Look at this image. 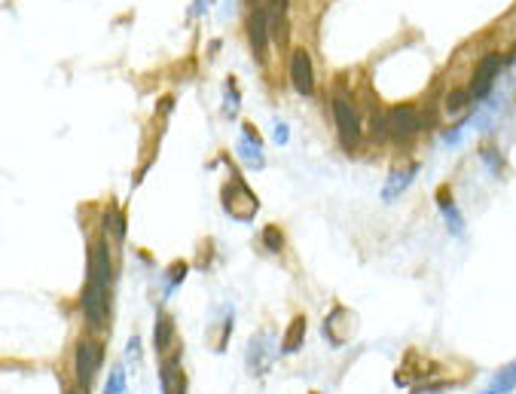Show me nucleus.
I'll list each match as a JSON object with an SVG mask.
<instances>
[{"label":"nucleus","mask_w":516,"mask_h":394,"mask_svg":"<svg viewBox=\"0 0 516 394\" xmlns=\"http://www.w3.org/2000/svg\"><path fill=\"white\" fill-rule=\"evenodd\" d=\"M275 355H278V349H275L272 333H269V330H257V333L251 337V342H248V351H244V364H248V373H251V376H263V373H269V370H272V364H275Z\"/></svg>","instance_id":"nucleus-1"},{"label":"nucleus","mask_w":516,"mask_h":394,"mask_svg":"<svg viewBox=\"0 0 516 394\" xmlns=\"http://www.w3.org/2000/svg\"><path fill=\"white\" fill-rule=\"evenodd\" d=\"M80 306H83V315H86L89 324L107 327V321H110V288L95 284V281H86L83 297H80Z\"/></svg>","instance_id":"nucleus-2"},{"label":"nucleus","mask_w":516,"mask_h":394,"mask_svg":"<svg viewBox=\"0 0 516 394\" xmlns=\"http://www.w3.org/2000/svg\"><path fill=\"white\" fill-rule=\"evenodd\" d=\"M333 120H336V135H340L345 150H354L361 144V120L354 113V107L349 104V98L336 95L333 98Z\"/></svg>","instance_id":"nucleus-3"},{"label":"nucleus","mask_w":516,"mask_h":394,"mask_svg":"<svg viewBox=\"0 0 516 394\" xmlns=\"http://www.w3.org/2000/svg\"><path fill=\"white\" fill-rule=\"evenodd\" d=\"M101 360H104V346L95 339H83L77 346V385L83 388H89L92 382H95V376L101 370Z\"/></svg>","instance_id":"nucleus-4"},{"label":"nucleus","mask_w":516,"mask_h":394,"mask_svg":"<svg viewBox=\"0 0 516 394\" xmlns=\"http://www.w3.org/2000/svg\"><path fill=\"white\" fill-rule=\"evenodd\" d=\"M385 122H388V135L397 138V141H407L421 129V116H419L416 107H410V104L391 107L388 116H385Z\"/></svg>","instance_id":"nucleus-5"},{"label":"nucleus","mask_w":516,"mask_h":394,"mask_svg":"<svg viewBox=\"0 0 516 394\" xmlns=\"http://www.w3.org/2000/svg\"><path fill=\"white\" fill-rule=\"evenodd\" d=\"M504 58L498 52H489L483 55V62L477 64V71H473V80H470V98L473 101H483V98L492 92V83L498 77V71H501Z\"/></svg>","instance_id":"nucleus-6"},{"label":"nucleus","mask_w":516,"mask_h":394,"mask_svg":"<svg viewBox=\"0 0 516 394\" xmlns=\"http://www.w3.org/2000/svg\"><path fill=\"white\" fill-rule=\"evenodd\" d=\"M291 83L300 95H312L315 92V68H312V55L306 49H297L291 55Z\"/></svg>","instance_id":"nucleus-7"},{"label":"nucleus","mask_w":516,"mask_h":394,"mask_svg":"<svg viewBox=\"0 0 516 394\" xmlns=\"http://www.w3.org/2000/svg\"><path fill=\"white\" fill-rule=\"evenodd\" d=\"M220 196H223V208H226V214L235 217V220H251V214L242 208V202H248V205H260L257 199H253V192H251L248 187H244L242 181H230V183L223 187V192H220Z\"/></svg>","instance_id":"nucleus-8"},{"label":"nucleus","mask_w":516,"mask_h":394,"mask_svg":"<svg viewBox=\"0 0 516 394\" xmlns=\"http://www.w3.org/2000/svg\"><path fill=\"white\" fill-rule=\"evenodd\" d=\"M159 385H162V394H187V373H183L177 351L174 358L162 360V367H159Z\"/></svg>","instance_id":"nucleus-9"},{"label":"nucleus","mask_w":516,"mask_h":394,"mask_svg":"<svg viewBox=\"0 0 516 394\" xmlns=\"http://www.w3.org/2000/svg\"><path fill=\"white\" fill-rule=\"evenodd\" d=\"M248 37H251V49L253 58L263 62L269 52V22H266V10H253L248 15Z\"/></svg>","instance_id":"nucleus-10"},{"label":"nucleus","mask_w":516,"mask_h":394,"mask_svg":"<svg viewBox=\"0 0 516 394\" xmlns=\"http://www.w3.org/2000/svg\"><path fill=\"white\" fill-rule=\"evenodd\" d=\"M287 6L291 0H266V22H269V34L275 37V43L287 40Z\"/></svg>","instance_id":"nucleus-11"},{"label":"nucleus","mask_w":516,"mask_h":394,"mask_svg":"<svg viewBox=\"0 0 516 394\" xmlns=\"http://www.w3.org/2000/svg\"><path fill=\"white\" fill-rule=\"evenodd\" d=\"M416 171H419V165L412 162V165H403V169H394L391 174H388V181H385V187H382V199H385V202H394V199L412 183Z\"/></svg>","instance_id":"nucleus-12"},{"label":"nucleus","mask_w":516,"mask_h":394,"mask_svg":"<svg viewBox=\"0 0 516 394\" xmlns=\"http://www.w3.org/2000/svg\"><path fill=\"white\" fill-rule=\"evenodd\" d=\"M260 147H263V144H260L257 132H253L251 125L244 122V135L239 141V156L251 165V169H263V150H260Z\"/></svg>","instance_id":"nucleus-13"},{"label":"nucleus","mask_w":516,"mask_h":394,"mask_svg":"<svg viewBox=\"0 0 516 394\" xmlns=\"http://www.w3.org/2000/svg\"><path fill=\"white\" fill-rule=\"evenodd\" d=\"M153 342H156V351H159V355H165V351L174 346V321H172V315H168L165 309H159V315H156Z\"/></svg>","instance_id":"nucleus-14"},{"label":"nucleus","mask_w":516,"mask_h":394,"mask_svg":"<svg viewBox=\"0 0 516 394\" xmlns=\"http://www.w3.org/2000/svg\"><path fill=\"white\" fill-rule=\"evenodd\" d=\"M302 339H306V318L297 315L291 324H287L284 337H281V351L284 355H297L302 349Z\"/></svg>","instance_id":"nucleus-15"},{"label":"nucleus","mask_w":516,"mask_h":394,"mask_svg":"<svg viewBox=\"0 0 516 394\" xmlns=\"http://www.w3.org/2000/svg\"><path fill=\"white\" fill-rule=\"evenodd\" d=\"M513 388H516V360H513V364H507V367H501V370L492 376V382H489L480 394H510Z\"/></svg>","instance_id":"nucleus-16"},{"label":"nucleus","mask_w":516,"mask_h":394,"mask_svg":"<svg viewBox=\"0 0 516 394\" xmlns=\"http://www.w3.org/2000/svg\"><path fill=\"white\" fill-rule=\"evenodd\" d=\"M437 202H440V211H443V214H446V220H449V232H455V236H459V232L464 230V226H461V211L452 205L449 187H440V192H437Z\"/></svg>","instance_id":"nucleus-17"},{"label":"nucleus","mask_w":516,"mask_h":394,"mask_svg":"<svg viewBox=\"0 0 516 394\" xmlns=\"http://www.w3.org/2000/svg\"><path fill=\"white\" fill-rule=\"evenodd\" d=\"M470 101H473L470 89H452L449 95H446V111H449V113H461V111H468Z\"/></svg>","instance_id":"nucleus-18"},{"label":"nucleus","mask_w":516,"mask_h":394,"mask_svg":"<svg viewBox=\"0 0 516 394\" xmlns=\"http://www.w3.org/2000/svg\"><path fill=\"white\" fill-rule=\"evenodd\" d=\"M104 394H129V376H125V367H116L110 373V379L104 385Z\"/></svg>","instance_id":"nucleus-19"},{"label":"nucleus","mask_w":516,"mask_h":394,"mask_svg":"<svg viewBox=\"0 0 516 394\" xmlns=\"http://www.w3.org/2000/svg\"><path fill=\"white\" fill-rule=\"evenodd\" d=\"M263 245L272 251V254H278V251L284 248V236H281L278 226H266V230H263Z\"/></svg>","instance_id":"nucleus-20"},{"label":"nucleus","mask_w":516,"mask_h":394,"mask_svg":"<svg viewBox=\"0 0 516 394\" xmlns=\"http://www.w3.org/2000/svg\"><path fill=\"white\" fill-rule=\"evenodd\" d=\"M183 275H187V263H183V260H177V263H172V269H168V284H165V290L177 288V284L183 281Z\"/></svg>","instance_id":"nucleus-21"},{"label":"nucleus","mask_w":516,"mask_h":394,"mask_svg":"<svg viewBox=\"0 0 516 394\" xmlns=\"http://www.w3.org/2000/svg\"><path fill=\"white\" fill-rule=\"evenodd\" d=\"M107 232H116V239L125 236V226H123V214L120 211H107Z\"/></svg>","instance_id":"nucleus-22"},{"label":"nucleus","mask_w":516,"mask_h":394,"mask_svg":"<svg viewBox=\"0 0 516 394\" xmlns=\"http://www.w3.org/2000/svg\"><path fill=\"white\" fill-rule=\"evenodd\" d=\"M480 159H483V162H486L492 171H501V169H504V165H501V156H498V150H495V147L480 150Z\"/></svg>","instance_id":"nucleus-23"},{"label":"nucleus","mask_w":516,"mask_h":394,"mask_svg":"<svg viewBox=\"0 0 516 394\" xmlns=\"http://www.w3.org/2000/svg\"><path fill=\"white\" fill-rule=\"evenodd\" d=\"M138 346H141V339L134 337V339L129 342V360H141V349H138Z\"/></svg>","instance_id":"nucleus-24"},{"label":"nucleus","mask_w":516,"mask_h":394,"mask_svg":"<svg viewBox=\"0 0 516 394\" xmlns=\"http://www.w3.org/2000/svg\"><path fill=\"white\" fill-rule=\"evenodd\" d=\"M287 141V129H284V122H275V144H284Z\"/></svg>","instance_id":"nucleus-25"},{"label":"nucleus","mask_w":516,"mask_h":394,"mask_svg":"<svg viewBox=\"0 0 516 394\" xmlns=\"http://www.w3.org/2000/svg\"><path fill=\"white\" fill-rule=\"evenodd\" d=\"M67 394H86V388H83V385H77V388H71Z\"/></svg>","instance_id":"nucleus-26"},{"label":"nucleus","mask_w":516,"mask_h":394,"mask_svg":"<svg viewBox=\"0 0 516 394\" xmlns=\"http://www.w3.org/2000/svg\"><path fill=\"white\" fill-rule=\"evenodd\" d=\"M248 3H257V0H248Z\"/></svg>","instance_id":"nucleus-27"},{"label":"nucleus","mask_w":516,"mask_h":394,"mask_svg":"<svg viewBox=\"0 0 516 394\" xmlns=\"http://www.w3.org/2000/svg\"><path fill=\"white\" fill-rule=\"evenodd\" d=\"M513 55H516V49H513Z\"/></svg>","instance_id":"nucleus-28"}]
</instances>
